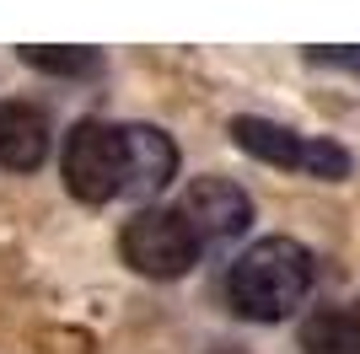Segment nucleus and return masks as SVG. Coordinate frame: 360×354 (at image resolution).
Instances as JSON below:
<instances>
[{
	"mask_svg": "<svg viewBox=\"0 0 360 354\" xmlns=\"http://www.w3.org/2000/svg\"><path fill=\"white\" fill-rule=\"evenodd\" d=\"M124 193L150 199L178 177V145L150 124H124Z\"/></svg>",
	"mask_w": 360,
	"mask_h": 354,
	"instance_id": "423d86ee",
	"label": "nucleus"
},
{
	"mask_svg": "<svg viewBox=\"0 0 360 354\" xmlns=\"http://www.w3.org/2000/svg\"><path fill=\"white\" fill-rule=\"evenodd\" d=\"M65 188L81 199V204H108L124 193V134L113 124H97V118H81L70 134H65V156H60Z\"/></svg>",
	"mask_w": 360,
	"mask_h": 354,
	"instance_id": "f03ea898",
	"label": "nucleus"
},
{
	"mask_svg": "<svg viewBox=\"0 0 360 354\" xmlns=\"http://www.w3.org/2000/svg\"><path fill=\"white\" fill-rule=\"evenodd\" d=\"M231 140L269 166L312 172V177H328V183L349 177V156L333 140H307V134L285 129V124H269V118H231Z\"/></svg>",
	"mask_w": 360,
	"mask_h": 354,
	"instance_id": "20e7f679",
	"label": "nucleus"
},
{
	"mask_svg": "<svg viewBox=\"0 0 360 354\" xmlns=\"http://www.w3.org/2000/svg\"><path fill=\"white\" fill-rule=\"evenodd\" d=\"M312 290V252L296 236H264L242 252L231 274H226V295L242 317L253 322H280L307 301Z\"/></svg>",
	"mask_w": 360,
	"mask_h": 354,
	"instance_id": "f257e3e1",
	"label": "nucleus"
},
{
	"mask_svg": "<svg viewBox=\"0 0 360 354\" xmlns=\"http://www.w3.org/2000/svg\"><path fill=\"white\" fill-rule=\"evenodd\" d=\"M124 263L146 280H183L199 263V242L178 209H140L124 225Z\"/></svg>",
	"mask_w": 360,
	"mask_h": 354,
	"instance_id": "7ed1b4c3",
	"label": "nucleus"
},
{
	"mask_svg": "<svg viewBox=\"0 0 360 354\" xmlns=\"http://www.w3.org/2000/svg\"><path fill=\"white\" fill-rule=\"evenodd\" d=\"M49 113L27 97H16V103H0V166L6 172H32V166H44L49 156Z\"/></svg>",
	"mask_w": 360,
	"mask_h": 354,
	"instance_id": "0eeeda50",
	"label": "nucleus"
},
{
	"mask_svg": "<svg viewBox=\"0 0 360 354\" xmlns=\"http://www.w3.org/2000/svg\"><path fill=\"white\" fill-rule=\"evenodd\" d=\"M32 70H49V75H97L103 70V59L97 48H22Z\"/></svg>",
	"mask_w": 360,
	"mask_h": 354,
	"instance_id": "1a4fd4ad",
	"label": "nucleus"
},
{
	"mask_svg": "<svg viewBox=\"0 0 360 354\" xmlns=\"http://www.w3.org/2000/svg\"><path fill=\"white\" fill-rule=\"evenodd\" d=\"M301 349L307 354H360V317L339 306H323L301 322Z\"/></svg>",
	"mask_w": 360,
	"mask_h": 354,
	"instance_id": "6e6552de",
	"label": "nucleus"
},
{
	"mask_svg": "<svg viewBox=\"0 0 360 354\" xmlns=\"http://www.w3.org/2000/svg\"><path fill=\"white\" fill-rule=\"evenodd\" d=\"M178 215L188 221V231H194L199 247H221V242H231V236L248 231L253 199H248L231 177H199V183H188V193L178 199Z\"/></svg>",
	"mask_w": 360,
	"mask_h": 354,
	"instance_id": "39448f33",
	"label": "nucleus"
}]
</instances>
